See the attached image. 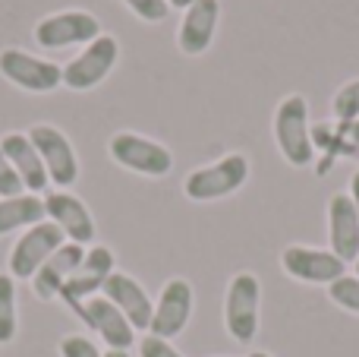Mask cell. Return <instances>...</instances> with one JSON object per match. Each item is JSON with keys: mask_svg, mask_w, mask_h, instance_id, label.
<instances>
[{"mask_svg": "<svg viewBox=\"0 0 359 357\" xmlns=\"http://www.w3.org/2000/svg\"><path fill=\"white\" fill-rule=\"evenodd\" d=\"M274 143L293 168H306L316 158V143L309 130V105L303 95H287L274 111Z\"/></svg>", "mask_w": 359, "mask_h": 357, "instance_id": "1", "label": "cell"}, {"mask_svg": "<svg viewBox=\"0 0 359 357\" xmlns=\"http://www.w3.org/2000/svg\"><path fill=\"white\" fill-rule=\"evenodd\" d=\"M249 177V158L240 152L217 158L215 164L196 168L183 183V193L192 202H211V200H224V196L236 193Z\"/></svg>", "mask_w": 359, "mask_h": 357, "instance_id": "2", "label": "cell"}, {"mask_svg": "<svg viewBox=\"0 0 359 357\" xmlns=\"http://www.w3.org/2000/svg\"><path fill=\"white\" fill-rule=\"evenodd\" d=\"M259 307H262V285L252 272H236L227 285L224 297V326L230 339L249 345L259 332Z\"/></svg>", "mask_w": 359, "mask_h": 357, "instance_id": "3", "label": "cell"}, {"mask_svg": "<svg viewBox=\"0 0 359 357\" xmlns=\"http://www.w3.org/2000/svg\"><path fill=\"white\" fill-rule=\"evenodd\" d=\"M111 158L126 171H136L145 177H164L174 168V155H170L168 145L155 143L149 136H139V133H114L111 145H107Z\"/></svg>", "mask_w": 359, "mask_h": 357, "instance_id": "4", "label": "cell"}, {"mask_svg": "<svg viewBox=\"0 0 359 357\" xmlns=\"http://www.w3.org/2000/svg\"><path fill=\"white\" fill-rule=\"evenodd\" d=\"M117 57H120L117 38L101 32L92 44H86V48H82L79 57H73V60L63 67V86L76 89V92L95 89L114 67H117Z\"/></svg>", "mask_w": 359, "mask_h": 357, "instance_id": "5", "label": "cell"}, {"mask_svg": "<svg viewBox=\"0 0 359 357\" xmlns=\"http://www.w3.org/2000/svg\"><path fill=\"white\" fill-rule=\"evenodd\" d=\"M0 76L25 92H54L57 86H63V67L19 48L0 51Z\"/></svg>", "mask_w": 359, "mask_h": 357, "instance_id": "6", "label": "cell"}, {"mask_svg": "<svg viewBox=\"0 0 359 357\" xmlns=\"http://www.w3.org/2000/svg\"><path fill=\"white\" fill-rule=\"evenodd\" d=\"M67 244L63 231L54 225V221H38L32 225L22 238L16 240L10 253V275L13 278H35V272L54 257L57 247Z\"/></svg>", "mask_w": 359, "mask_h": 357, "instance_id": "7", "label": "cell"}, {"mask_svg": "<svg viewBox=\"0 0 359 357\" xmlns=\"http://www.w3.org/2000/svg\"><path fill=\"white\" fill-rule=\"evenodd\" d=\"M29 139H32V145H35V152L41 155L48 177L57 187H73V183L79 181V158H76L69 139L63 136L57 126L35 124L29 130Z\"/></svg>", "mask_w": 359, "mask_h": 357, "instance_id": "8", "label": "cell"}, {"mask_svg": "<svg viewBox=\"0 0 359 357\" xmlns=\"http://www.w3.org/2000/svg\"><path fill=\"white\" fill-rule=\"evenodd\" d=\"M101 35V22L86 10H63L44 16L35 25V41L48 51L69 48V44H92Z\"/></svg>", "mask_w": 359, "mask_h": 357, "instance_id": "9", "label": "cell"}, {"mask_svg": "<svg viewBox=\"0 0 359 357\" xmlns=\"http://www.w3.org/2000/svg\"><path fill=\"white\" fill-rule=\"evenodd\" d=\"M73 313L79 316L88 329H95L111 351H130L133 342H136V329L130 326V320H126L104 294H95V297H88V301L76 304Z\"/></svg>", "mask_w": 359, "mask_h": 357, "instance_id": "10", "label": "cell"}, {"mask_svg": "<svg viewBox=\"0 0 359 357\" xmlns=\"http://www.w3.org/2000/svg\"><path fill=\"white\" fill-rule=\"evenodd\" d=\"M280 266L290 278L309 285H331L337 278L347 275V263L341 257H334L331 250H318V247H303L293 244L280 253Z\"/></svg>", "mask_w": 359, "mask_h": 357, "instance_id": "11", "label": "cell"}, {"mask_svg": "<svg viewBox=\"0 0 359 357\" xmlns=\"http://www.w3.org/2000/svg\"><path fill=\"white\" fill-rule=\"evenodd\" d=\"M189 316H192V285L186 278H170L161 288V297L155 304L149 335L170 342L174 335H180L189 326Z\"/></svg>", "mask_w": 359, "mask_h": 357, "instance_id": "12", "label": "cell"}, {"mask_svg": "<svg viewBox=\"0 0 359 357\" xmlns=\"http://www.w3.org/2000/svg\"><path fill=\"white\" fill-rule=\"evenodd\" d=\"M44 212L60 228L67 240H73V244H79V247L95 240V219L79 196L67 193V190H54V193L44 196Z\"/></svg>", "mask_w": 359, "mask_h": 357, "instance_id": "13", "label": "cell"}, {"mask_svg": "<svg viewBox=\"0 0 359 357\" xmlns=\"http://www.w3.org/2000/svg\"><path fill=\"white\" fill-rule=\"evenodd\" d=\"M111 272H114V253L107 250V247H92V250H86V259L79 263V269L63 285L60 297L69 304V310H73L76 304L88 301V297H95V291L104 288Z\"/></svg>", "mask_w": 359, "mask_h": 357, "instance_id": "14", "label": "cell"}, {"mask_svg": "<svg viewBox=\"0 0 359 357\" xmlns=\"http://www.w3.org/2000/svg\"><path fill=\"white\" fill-rule=\"evenodd\" d=\"M328 238L331 253L344 263H356L359 257V212L350 193H334L328 200Z\"/></svg>", "mask_w": 359, "mask_h": 357, "instance_id": "15", "label": "cell"}, {"mask_svg": "<svg viewBox=\"0 0 359 357\" xmlns=\"http://www.w3.org/2000/svg\"><path fill=\"white\" fill-rule=\"evenodd\" d=\"M104 297L120 310V313L130 320L133 329H149L151 326V313H155V304L145 294V288L126 272H111V278L104 282Z\"/></svg>", "mask_w": 359, "mask_h": 357, "instance_id": "16", "label": "cell"}, {"mask_svg": "<svg viewBox=\"0 0 359 357\" xmlns=\"http://www.w3.org/2000/svg\"><path fill=\"white\" fill-rule=\"evenodd\" d=\"M217 16H221V0H196L189 10L183 13V22L177 29V44L183 54L196 57L205 54L215 41Z\"/></svg>", "mask_w": 359, "mask_h": 357, "instance_id": "17", "label": "cell"}, {"mask_svg": "<svg viewBox=\"0 0 359 357\" xmlns=\"http://www.w3.org/2000/svg\"><path fill=\"white\" fill-rule=\"evenodd\" d=\"M82 259H86V247L73 244V240H67L63 247H57L54 257H50L48 263L35 272V278H32L35 294L41 297V301H54V297H60L63 285H67L69 275L79 269Z\"/></svg>", "mask_w": 359, "mask_h": 357, "instance_id": "18", "label": "cell"}, {"mask_svg": "<svg viewBox=\"0 0 359 357\" xmlns=\"http://www.w3.org/2000/svg\"><path fill=\"white\" fill-rule=\"evenodd\" d=\"M0 149L10 158V164L16 168L19 181H22V187L29 190V193H41L50 183L48 171H44V162L35 152V145H32L29 133H6V136L0 139Z\"/></svg>", "mask_w": 359, "mask_h": 357, "instance_id": "19", "label": "cell"}, {"mask_svg": "<svg viewBox=\"0 0 359 357\" xmlns=\"http://www.w3.org/2000/svg\"><path fill=\"white\" fill-rule=\"evenodd\" d=\"M44 200H38L35 193H19L0 200V238L16 228H32L38 221H44Z\"/></svg>", "mask_w": 359, "mask_h": 357, "instance_id": "20", "label": "cell"}, {"mask_svg": "<svg viewBox=\"0 0 359 357\" xmlns=\"http://www.w3.org/2000/svg\"><path fill=\"white\" fill-rule=\"evenodd\" d=\"M16 339V282L0 272V345Z\"/></svg>", "mask_w": 359, "mask_h": 357, "instance_id": "21", "label": "cell"}, {"mask_svg": "<svg viewBox=\"0 0 359 357\" xmlns=\"http://www.w3.org/2000/svg\"><path fill=\"white\" fill-rule=\"evenodd\" d=\"M328 297L347 313H359V275H344L328 285Z\"/></svg>", "mask_w": 359, "mask_h": 357, "instance_id": "22", "label": "cell"}, {"mask_svg": "<svg viewBox=\"0 0 359 357\" xmlns=\"http://www.w3.org/2000/svg\"><path fill=\"white\" fill-rule=\"evenodd\" d=\"M331 111H334L337 120H356L359 117V79L347 82L341 92L331 101Z\"/></svg>", "mask_w": 359, "mask_h": 357, "instance_id": "23", "label": "cell"}, {"mask_svg": "<svg viewBox=\"0 0 359 357\" xmlns=\"http://www.w3.org/2000/svg\"><path fill=\"white\" fill-rule=\"evenodd\" d=\"M123 4L130 6L139 19H145V22H161V19L170 13L168 0H123Z\"/></svg>", "mask_w": 359, "mask_h": 357, "instance_id": "24", "label": "cell"}, {"mask_svg": "<svg viewBox=\"0 0 359 357\" xmlns=\"http://www.w3.org/2000/svg\"><path fill=\"white\" fill-rule=\"evenodd\" d=\"M60 357H104L92 339L86 335H63L60 339Z\"/></svg>", "mask_w": 359, "mask_h": 357, "instance_id": "25", "label": "cell"}, {"mask_svg": "<svg viewBox=\"0 0 359 357\" xmlns=\"http://www.w3.org/2000/svg\"><path fill=\"white\" fill-rule=\"evenodd\" d=\"M25 193L22 181H19L16 168L10 164V158L4 155V149H0V200H6V196H19Z\"/></svg>", "mask_w": 359, "mask_h": 357, "instance_id": "26", "label": "cell"}, {"mask_svg": "<svg viewBox=\"0 0 359 357\" xmlns=\"http://www.w3.org/2000/svg\"><path fill=\"white\" fill-rule=\"evenodd\" d=\"M139 357H183V354H180L168 339H155V335H145V339L139 342Z\"/></svg>", "mask_w": 359, "mask_h": 357, "instance_id": "27", "label": "cell"}, {"mask_svg": "<svg viewBox=\"0 0 359 357\" xmlns=\"http://www.w3.org/2000/svg\"><path fill=\"white\" fill-rule=\"evenodd\" d=\"M350 200H353V206H356V212H359V171L350 177Z\"/></svg>", "mask_w": 359, "mask_h": 357, "instance_id": "28", "label": "cell"}, {"mask_svg": "<svg viewBox=\"0 0 359 357\" xmlns=\"http://www.w3.org/2000/svg\"><path fill=\"white\" fill-rule=\"evenodd\" d=\"M168 4H170V10H189L196 0H168Z\"/></svg>", "mask_w": 359, "mask_h": 357, "instance_id": "29", "label": "cell"}, {"mask_svg": "<svg viewBox=\"0 0 359 357\" xmlns=\"http://www.w3.org/2000/svg\"><path fill=\"white\" fill-rule=\"evenodd\" d=\"M104 357H130V351H111V348H107Z\"/></svg>", "mask_w": 359, "mask_h": 357, "instance_id": "30", "label": "cell"}, {"mask_svg": "<svg viewBox=\"0 0 359 357\" xmlns=\"http://www.w3.org/2000/svg\"><path fill=\"white\" fill-rule=\"evenodd\" d=\"M249 357H271V354H268V351H252Z\"/></svg>", "mask_w": 359, "mask_h": 357, "instance_id": "31", "label": "cell"}, {"mask_svg": "<svg viewBox=\"0 0 359 357\" xmlns=\"http://www.w3.org/2000/svg\"><path fill=\"white\" fill-rule=\"evenodd\" d=\"M356 275H359V257H356Z\"/></svg>", "mask_w": 359, "mask_h": 357, "instance_id": "32", "label": "cell"}]
</instances>
